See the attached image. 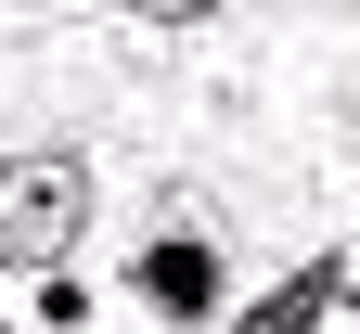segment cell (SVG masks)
I'll return each mask as SVG.
<instances>
[{
  "label": "cell",
  "instance_id": "cell-1",
  "mask_svg": "<svg viewBox=\"0 0 360 334\" xmlns=\"http://www.w3.org/2000/svg\"><path fill=\"white\" fill-rule=\"evenodd\" d=\"M77 219H90V180L65 155H13L0 167V257H65Z\"/></svg>",
  "mask_w": 360,
  "mask_h": 334
},
{
  "label": "cell",
  "instance_id": "cell-3",
  "mask_svg": "<svg viewBox=\"0 0 360 334\" xmlns=\"http://www.w3.org/2000/svg\"><path fill=\"white\" fill-rule=\"evenodd\" d=\"M245 334H309V296H283V309H257Z\"/></svg>",
  "mask_w": 360,
  "mask_h": 334
},
{
  "label": "cell",
  "instance_id": "cell-2",
  "mask_svg": "<svg viewBox=\"0 0 360 334\" xmlns=\"http://www.w3.org/2000/svg\"><path fill=\"white\" fill-rule=\"evenodd\" d=\"M129 296H142L167 334H193V321H219V257L193 245V231H155V245L129 257Z\"/></svg>",
  "mask_w": 360,
  "mask_h": 334
}]
</instances>
